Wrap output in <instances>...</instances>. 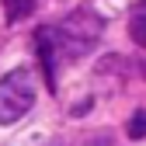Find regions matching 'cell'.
Segmentation results:
<instances>
[{
    "label": "cell",
    "instance_id": "cell-3",
    "mask_svg": "<svg viewBox=\"0 0 146 146\" xmlns=\"http://www.w3.org/2000/svg\"><path fill=\"white\" fill-rule=\"evenodd\" d=\"M125 132H129V139H143L146 136V108H139V111L129 118V129Z\"/></svg>",
    "mask_w": 146,
    "mask_h": 146
},
{
    "label": "cell",
    "instance_id": "cell-1",
    "mask_svg": "<svg viewBox=\"0 0 146 146\" xmlns=\"http://www.w3.org/2000/svg\"><path fill=\"white\" fill-rule=\"evenodd\" d=\"M35 108V80L25 66L0 77V125H14Z\"/></svg>",
    "mask_w": 146,
    "mask_h": 146
},
{
    "label": "cell",
    "instance_id": "cell-4",
    "mask_svg": "<svg viewBox=\"0 0 146 146\" xmlns=\"http://www.w3.org/2000/svg\"><path fill=\"white\" fill-rule=\"evenodd\" d=\"M129 35H132V42L146 49V14H136L132 21H129Z\"/></svg>",
    "mask_w": 146,
    "mask_h": 146
},
{
    "label": "cell",
    "instance_id": "cell-2",
    "mask_svg": "<svg viewBox=\"0 0 146 146\" xmlns=\"http://www.w3.org/2000/svg\"><path fill=\"white\" fill-rule=\"evenodd\" d=\"M7 21H25V17L35 11V0H4Z\"/></svg>",
    "mask_w": 146,
    "mask_h": 146
}]
</instances>
